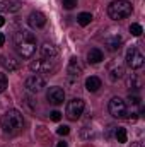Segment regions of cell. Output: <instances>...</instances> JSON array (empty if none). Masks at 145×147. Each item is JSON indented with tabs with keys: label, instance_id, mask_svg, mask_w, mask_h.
I'll list each match as a JSON object with an SVG mask.
<instances>
[{
	"label": "cell",
	"instance_id": "24",
	"mask_svg": "<svg viewBox=\"0 0 145 147\" xmlns=\"http://www.w3.org/2000/svg\"><path fill=\"white\" fill-rule=\"evenodd\" d=\"M7 86H9V80H7L5 74H0V94L7 89Z\"/></svg>",
	"mask_w": 145,
	"mask_h": 147
},
{
	"label": "cell",
	"instance_id": "17",
	"mask_svg": "<svg viewBox=\"0 0 145 147\" xmlns=\"http://www.w3.org/2000/svg\"><path fill=\"white\" fill-rule=\"evenodd\" d=\"M123 67L121 65H118V63H113L111 67H109V77H111V80H118L119 77H123Z\"/></svg>",
	"mask_w": 145,
	"mask_h": 147
},
{
	"label": "cell",
	"instance_id": "28",
	"mask_svg": "<svg viewBox=\"0 0 145 147\" xmlns=\"http://www.w3.org/2000/svg\"><path fill=\"white\" fill-rule=\"evenodd\" d=\"M50 118H51L53 121H60V120H62V113H60V111H51V113H50Z\"/></svg>",
	"mask_w": 145,
	"mask_h": 147
},
{
	"label": "cell",
	"instance_id": "3",
	"mask_svg": "<svg viewBox=\"0 0 145 147\" xmlns=\"http://www.w3.org/2000/svg\"><path fill=\"white\" fill-rule=\"evenodd\" d=\"M132 12H133V7L128 0H114L108 7V16L113 21H123L128 16H132Z\"/></svg>",
	"mask_w": 145,
	"mask_h": 147
},
{
	"label": "cell",
	"instance_id": "18",
	"mask_svg": "<svg viewBox=\"0 0 145 147\" xmlns=\"http://www.w3.org/2000/svg\"><path fill=\"white\" fill-rule=\"evenodd\" d=\"M114 139H116V140H118L119 144L126 142V139H128L126 128H123V127H118V128H114Z\"/></svg>",
	"mask_w": 145,
	"mask_h": 147
},
{
	"label": "cell",
	"instance_id": "4",
	"mask_svg": "<svg viewBox=\"0 0 145 147\" xmlns=\"http://www.w3.org/2000/svg\"><path fill=\"white\" fill-rule=\"evenodd\" d=\"M125 60H126V65H128L130 69H140V67H144L145 57L142 55V51H140L137 46H132V48L126 50Z\"/></svg>",
	"mask_w": 145,
	"mask_h": 147
},
{
	"label": "cell",
	"instance_id": "5",
	"mask_svg": "<svg viewBox=\"0 0 145 147\" xmlns=\"http://www.w3.org/2000/svg\"><path fill=\"white\" fill-rule=\"evenodd\" d=\"M108 110H109V113H111L114 118H126V116H128L126 103H125L121 98H113V99L109 101Z\"/></svg>",
	"mask_w": 145,
	"mask_h": 147
},
{
	"label": "cell",
	"instance_id": "26",
	"mask_svg": "<svg viewBox=\"0 0 145 147\" xmlns=\"http://www.w3.org/2000/svg\"><path fill=\"white\" fill-rule=\"evenodd\" d=\"M56 134H58V135H68V134H70V127L62 125V127H58V128H56Z\"/></svg>",
	"mask_w": 145,
	"mask_h": 147
},
{
	"label": "cell",
	"instance_id": "13",
	"mask_svg": "<svg viewBox=\"0 0 145 147\" xmlns=\"http://www.w3.org/2000/svg\"><path fill=\"white\" fill-rule=\"evenodd\" d=\"M22 9V3L17 0H2L0 2V12H19Z\"/></svg>",
	"mask_w": 145,
	"mask_h": 147
},
{
	"label": "cell",
	"instance_id": "12",
	"mask_svg": "<svg viewBox=\"0 0 145 147\" xmlns=\"http://www.w3.org/2000/svg\"><path fill=\"white\" fill-rule=\"evenodd\" d=\"M67 74H68V77H73L75 80L80 77V74H82V65H80V62H79V58H70V62H68V65H67Z\"/></svg>",
	"mask_w": 145,
	"mask_h": 147
},
{
	"label": "cell",
	"instance_id": "32",
	"mask_svg": "<svg viewBox=\"0 0 145 147\" xmlns=\"http://www.w3.org/2000/svg\"><path fill=\"white\" fill-rule=\"evenodd\" d=\"M3 24H5V19H3V17H2V16H0V28H2V26H3Z\"/></svg>",
	"mask_w": 145,
	"mask_h": 147
},
{
	"label": "cell",
	"instance_id": "25",
	"mask_svg": "<svg viewBox=\"0 0 145 147\" xmlns=\"http://www.w3.org/2000/svg\"><path fill=\"white\" fill-rule=\"evenodd\" d=\"M62 3H63V9H67V10H72L73 7L77 5V0H63Z\"/></svg>",
	"mask_w": 145,
	"mask_h": 147
},
{
	"label": "cell",
	"instance_id": "20",
	"mask_svg": "<svg viewBox=\"0 0 145 147\" xmlns=\"http://www.w3.org/2000/svg\"><path fill=\"white\" fill-rule=\"evenodd\" d=\"M128 86H130L132 89H140V87H142V79H140L137 74H132L130 79H128Z\"/></svg>",
	"mask_w": 145,
	"mask_h": 147
},
{
	"label": "cell",
	"instance_id": "10",
	"mask_svg": "<svg viewBox=\"0 0 145 147\" xmlns=\"http://www.w3.org/2000/svg\"><path fill=\"white\" fill-rule=\"evenodd\" d=\"M28 24H29L33 29H41V28H44V24H46V16H44L43 12H39V10H33V12L29 14V17H28Z\"/></svg>",
	"mask_w": 145,
	"mask_h": 147
},
{
	"label": "cell",
	"instance_id": "31",
	"mask_svg": "<svg viewBox=\"0 0 145 147\" xmlns=\"http://www.w3.org/2000/svg\"><path fill=\"white\" fill-rule=\"evenodd\" d=\"M132 147H144V142H135Z\"/></svg>",
	"mask_w": 145,
	"mask_h": 147
},
{
	"label": "cell",
	"instance_id": "6",
	"mask_svg": "<svg viewBox=\"0 0 145 147\" xmlns=\"http://www.w3.org/2000/svg\"><path fill=\"white\" fill-rule=\"evenodd\" d=\"M84 108H85L84 99L75 98L72 101H68V105H67V116L70 120H79L82 116V113H84Z\"/></svg>",
	"mask_w": 145,
	"mask_h": 147
},
{
	"label": "cell",
	"instance_id": "15",
	"mask_svg": "<svg viewBox=\"0 0 145 147\" xmlns=\"http://www.w3.org/2000/svg\"><path fill=\"white\" fill-rule=\"evenodd\" d=\"M121 43H123V38L119 36V34H113V36L106 38V46H108V50H111V51L119 50Z\"/></svg>",
	"mask_w": 145,
	"mask_h": 147
},
{
	"label": "cell",
	"instance_id": "2",
	"mask_svg": "<svg viewBox=\"0 0 145 147\" xmlns=\"http://www.w3.org/2000/svg\"><path fill=\"white\" fill-rule=\"evenodd\" d=\"M24 128L22 113L17 110H9L2 116V130L5 135H17Z\"/></svg>",
	"mask_w": 145,
	"mask_h": 147
},
{
	"label": "cell",
	"instance_id": "21",
	"mask_svg": "<svg viewBox=\"0 0 145 147\" xmlns=\"http://www.w3.org/2000/svg\"><path fill=\"white\" fill-rule=\"evenodd\" d=\"M91 21H92V14H89V12H82L77 17V22L80 26H87V24H91Z\"/></svg>",
	"mask_w": 145,
	"mask_h": 147
},
{
	"label": "cell",
	"instance_id": "22",
	"mask_svg": "<svg viewBox=\"0 0 145 147\" xmlns=\"http://www.w3.org/2000/svg\"><path fill=\"white\" fill-rule=\"evenodd\" d=\"M80 137H82L84 140H89V139H94V137H96V132H94V128L84 127V128L80 130Z\"/></svg>",
	"mask_w": 145,
	"mask_h": 147
},
{
	"label": "cell",
	"instance_id": "27",
	"mask_svg": "<svg viewBox=\"0 0 145 147\" xmlns=\"http://www.w3.org/2000/svg\"><path fill=\"white\" fill-rule=\"evenodd\" d=\"M128 101H130V105H133V106H138V105H140V98H138L137 94H133V96L130 94V96H128Z\"/></svg>",
	"mask_w": 145,
	"mask_h": 147
},
{
	"label": "cell",
	"instance_id": "9",
	"mask_svg": "<svg viewBox=\"0 0 145 147\" xmlns=\"http://www.w3.org/2000/svg\"><path fill=\"white\" fill-rule=\"evenodd\" d=\"M38 58L50 60V62H55V63H56V58H58V50H56L51 43H44V45L39 48V57H38Z\"/></svg>",
	"mask_w": 145,
	"mask_h": 147
},
{
	"label": "cell",
	"instance_id": "23",
	"mask_svg": "<svg viewBox=\"0 0 145 147\" xmlns=\"http://www.w3.org/2000/svg\"><path fill=\"white\" fill-rule=\"evenodd\" d=\"M130 33H132L133 36H142V33H144V28H142L140 24L133 22V24L130 26Z\"/></svg>",
	"mask_w": 145,
	"mask_h": 147
},
{
	"label": "cell",
	"instance_id": "30",
	"mask_svg": "<svg viewBox=\"0 0 145 147\" xmlns=\"http://www.w3.org/2000/svg\"><path fill=\"white\" fill-rule=\"evenodd\" d=\"M56 147H68V144H67V142H58Z\"/></svg>",
	"mask_w": 145,
	"mask_h": 147
},
{
	"label": "cell",
	"instance_id": "11",
	"mask_svg": "<svg viewBox=\"0 0 145 147\" xmlns=\"http://www.w3.org/2000/svg\"><path fill=\"white\" fill-rule=\"evenodd\" d=\"M46 98H48V101H50L51 105H62V103L65 101V91H63L62 87H58V86L50 87Z\"/></svg>",
	"mask_w": 145,
	"mask_h": 147
},
{
	"label": "cell",
	"instance_id": "8",
	"mask_svg": "<svg viewBox=\"0 0 145 147\" xmlns=\"http://www.w3.org/2000/svg\"><path fill=\"white\" fill-rule=\"evenodd\" d=\"M29 69L36 74H46V72H51V70L55 69V62L43 60V58H36L34 62H31Z\"/></svg>",
	"mask_w": 145,
	"mask_h": 147
},
{
	"label": "cell",
	"instance_id": "14",
	"mask_svg": "<svg viewBox=\"0 0 145 147\" xmlns=\"http://www.w3.org/2000/svg\"><path fill=\"white\" fill-rule=\"evenodd\" d=\"M101 86H103V82H101V79L96 77V75H91V77H87V80H85V89H87L89 92H96V91H99Z\"/></svg>",
	"mask_w": 145,
	"mask_h": 147
},
{
	"label": "cell",
	"instance_id": "19",
	"mask_svg": "<svg viewBox=\"0 0 145 147\" xmlns=\"http://www.w3.org/2000/svg\"><path fill=\"white\" fill-rule=\"evenodd\" d=\"M3 67L9 70V72H14V70H17L19 69V62L17 60H14V58H3Z\"/></svg>",
	"mask_w": 145,
	"mask_h": 147
},
{
	"label": "cell",
	"instance_id": "29",
	"mask_svg": "<svg viewBox=\"0 0 145 147\" xmlns=\"http://www.w3.org/2000/svg\"><path fill=\"white\" fill-rule=\"evenodd\" d=\"M3 43H5V36L3 33H0V46H3Z\"/></svg>",
	"mask_w": 145,
	"mask_h": 147
},
{
	"label": "cell",
	"instance_id": "7",
	"mask_svg": "<svg viewBox=\"0 0 145 147\" xmlns=\"http://www.w3.org/2000/svg\"><path fill=\"white\" fill-rule=\"evenodd\" d=\"M26 89H28V92H33V94H38V92H41L43 89H44V86H46V82H44V79L41 77V75H31V77H28L26 79Z\"/></svg>",
	"mask_w": 145,
	"mask_h": 147
},
{
	"label": "cell",
	"instance_id": "16",
	"mask_svg": "<svg viewBox=\"0 0 145 147\" xmlns=\"http://www.w3.org/2000/svg\"><path fill=\"white\" fill-rule=\"evenodd\" d=\"M104 60V53L99 50V48H92L89 53H87V62L89 63H99Z\"/></svg>",
	"mask_w": 145,
	"mask_h": 147
},
{
	"label": "cell",
	"instance_id": "1",
	"mask_svg": "<svg viewBox=\"0 0 145 147\" xmlns=\"http://www.w3.org/2000/svg\"><path fill=\"white\" fill-rule=\"evenodd\" d=\"M14 43H15L17 53L22 58H31L36 53V36L28 29L17 31L15 36H14Z\"/></svg>",
	"mask_w": 145,
	"mask_h": 147
}]
</instances>
